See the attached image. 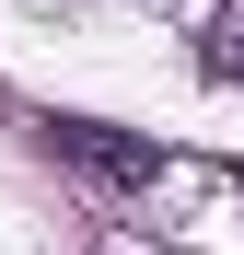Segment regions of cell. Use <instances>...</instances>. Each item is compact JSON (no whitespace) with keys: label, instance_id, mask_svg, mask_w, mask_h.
<instances>
[{"label":"cell","instance_id":"obj_1","mask_svg":"<svg viewBox=\"0 0 244 255\" xmlns=\"http://www.w3.org/2000/svg\"><path fill=\"white\" fill-rule=\"evenodd\" d=\"M47 151L58 162H81L93 186H163V139H128V128H105V116H47Z\"/></svg>","mask_w":244,"mask_h":255},{"label":"cell","instance_id":"obj_2","mask_svg":"<svg viewBox=\"0 0 244 255\" xmlns=\"http://www.w3.org/2000/svg\"><path fill=\"white\" fill-rule=\"evenodd\" d=\"M198 81H221V93H244V0H221V12L198 23Z\"/></svg>","mask_w":244,"mask_h":255}]
</instances>
